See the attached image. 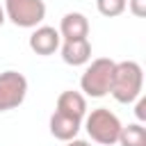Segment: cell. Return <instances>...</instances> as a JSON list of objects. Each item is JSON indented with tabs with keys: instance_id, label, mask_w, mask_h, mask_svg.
<instances>
[{
	"instance_id": "obj_1",
	"label": "cell",
	"mask_w": 146,
	"mask_h": 146,
	"mask_svg": "<svg viewBox=\"0 0 146 146\" xmlns=\"http://www.w3.org/2000/svg\"><path fill=\"white\" fill-rule=\"evenodd\" d=\"M141 87H144V71H141V66L137 62L125 59V62L114 64L110 94H112V98L116 103H121V105L135 103L141 96Z\"/></svg>"
},
{
	"instance_id": "obj_2",
	"label": "cell",
	"mask_w": 146,
	"mask_h": 146,
	"mask_svg": "<svg viewBox=\"0 0 146 146\" xmlns=\"http://www.w3.org/2000/svg\"><path fill=\"white\" fill-rule=\"evenodd\" d=\"M121 121L114 112H110L107 107H96L84 116V130L91 137V141L100 144V146H114L119 141L121 135Z\"/></svg>"
},
{
	"instance_id": "obj_3",
	"label": "cell",
	"mask_w": 146,
	"mask_h": 146,
	"mask_svg": "<svg viewBox=\"0 0 146 146\" xmlns=\"http://www.w3.org/2000/svg\"><path fill=\"white\" fill-rule=\"evenodd\" d=\"M114 59L110 57H98L94 59L82 78H80V89L84 91L82 96H89V98H103L110 94V82H112V73H114Z\"/></svg>"
},
{
	"instance_id": "obj_4",
	"label": "cell",
	"mask_w": 146,
	"mask_h": 146,
	"mask_svg": "<svg viewBox=\"0 0 146 146\" xmlns=\"http://www.w3.org/2000/svg\"><path fill=\"white\" fill-rule=\"evenodd\" d=\"M5 18L11 21L16 27H39L46 18V2L43 0H5Z\"/></svg>"
},
{
	"instance_id": "obj_5",
	"label": "cell",
	"mask_w": 146,
	"mask_h": 146,
	"mask_svg": "<svg viewBox=\"0 0 146 146\" xmlns=\"http://www.w3.org/2000/svg\"><path fill=\"white\" fill-rule=\"evenodd\" d=\"M27 96V78L18 71L0 73V112L16 110Z\"/></svg>"
},
{
	"instance_id": "obj_6",
	"label": "cell",
	"mask_w": 146,
	"mask_h": 146,
	"mask_svg": "<svg viewBox=\"0 0 146 146\" xmlns=\"http://www.w3.org/2000/svg\"><path fill=\"white\" fill-rule=\"evenodd\" d=\"M30 50L32 52H36V55H41V57H48V55H52V52H57L59 50V46H62V36H59V32L55 30V27H50V25H39V27H34V32L30 34Z\"/></svg>"
},
{
	"instance_id": "obj_7",
	"label": "cell",
	"mask_w": 146,
	"mask_h": 146,
	"mask_svg": "<svg viewBox=\"0 0 146 146\" xmlns=\"http://www.w3.org/2000/svg\"><path fill=\"white\" fill-rule=\"evenodd\" d=\"M59 36L64 41H75V39H87L89 36V21L80 11H68L59 21Z\"/></svg>"
},
{
	"instance_id": "obj_8",
	"label": "cell",
	"mask_w": 146,
	"mask_h": 146,
	"mask_svg": "<svg viewBox=\"0 0 146 146\" xmlns=\"http://www.w3.org/2000/svg\"><path fill=\"white\" fill-rule=\"evenodd\" d=\"M48 125H50V135H52L55 139H59V141H71V139L78 137V132H80V128H82V121H80V119H73V116H66V114H62V112L55 110V112L50 114Z\"/></svg>"
},
{
	"instance_id": "obj_9",
	"label": "cell",
	"mask_w": 146,
	"mask_h": 146,
	"mask_svg": "<svg viewBox=\"0 0 146 146\" xmlns=\"http://www.w3.org/2000/svg\"><path fill=\"white\" fill-rule=\"evenodd\" d=\"M59 48H62V59L68 66H84L91 59V43H89V39L64 41Z\"/></svg>"
},
{
	"instance_id": "obj_10",
	"label": "cell",
	"mask_w": 146,
	"mask_h": 146,
	"mask_svg": "<svg viewBox=\"0 0 146 146\" xmlns=\"http://www.w3.org/2000/svg\"><path fill=\"white\" fill-rule=\"evenodd\" d=\"M57 112L84 121V116H87V96H82L80 91H73V89L62 91L57 96Z\"/></svg>"
},
{
	"instance_id": "obj_11",
	"label": "cell",
	"mask_w": 146,
	"mask_h": 146,
	"mask_svg": "<svg viewBox=\"0 0 146 146\" xmlns=\"http://www.w3.org/2000/svg\"><path fill=\"white\" fill-rule=\"evenodd\" d=\"M116 144H121V146H146V128L141 123L123 125Z\"/></svg>"
},
{
	"instance_id": "obj_12",
	"label": "cell",
	"mask_w": 146,
	"mask_h": 146,
	"mask_svg": "<svg viewBox=\"0 0 146 146\" xmlns=\"http://www.w3.org/2000/svg\"><path fill=\"white\" fill-rule=\"evenodd\" d=\"M128 7V0H96V9L100 16L105 18H116L125 11Z\"/></svg>"
},
{
	"instance_id": "obj_13",
	"label": "cell",
	"mask_w": 146,
	"mask_h": 146,
	"mask_svg": "<svg viewBox=\"0 0 146 146\" xmlns=\"http://www.w3.org/2000/svg\"><path fill=\"white\" fill-rule=\"evenodd\" d=\"M125 9H130L132 16L144 18V16H146V0H128V7H125Z\"/></svg>"
},
{
	"instance_id": "obj_14",
	"label": "cell",
	"mask_w": 146,
	"mask_h": 146,
	"mask_svg": "<svg viewBox=\"0 0 146 146\" xmlns=\"http://www.w3.org/2000/svg\"><path fill=\"white\" fill-rule=\"evenodd\" d=\"M135 116H137V121H139V123H141V121H146V98H144V96H139V98H137Z\"/></svg>"
},
{
	"instance_id": "obj_15",
	"label": "cell",
	"mask_w": 146,
	"mask_h": 146,
	"mask_svg": "<svg viewBox=\"0 0 146 146\" xmlns=\"http://www.w3.org/2000/svg\"><path fill=\"white\" fill-rule=\"evenodd\" d=\"M66 146H91V144L84 139H71V141H66Z\"/></svg>"
},
{
	"instance_id": "obj_16",
	"label": "cell",
	"mask_w": 146,
	"mask_h": 146,
	"mask_svg": "<svg viewBox=\"0 0 146 146\" xmlns=\"http://www.w3.org/2000/svg\"><path fill=\"white\" fill-rule=\"evenodd\" d=\"M5 21H7V18H5V9H2V5H0V27H2Z\"/></svg>"
}]
</instances>
